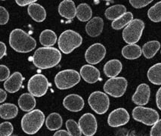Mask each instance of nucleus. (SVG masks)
I'll return each mask as SVG.
<instances>
[{"label": "nucleus", "instance_id": "nucleus-33", "mask_svg": "<svg viewBox=\"0 0 161 136\" xmlns=\"http://www.w3.org/2000/svg\"><path fill=\"white\" fill-rule=\"evenodd\" d=\"M66 128L67 132L71 136H82V131L79 124L74 120H67L66 121Z\"/></svg>", "mask_w": 161, "mask_h": 136}, {"label": "nucleus", "instance_id": "nucleus-17", "mask_svg": "<svg viewBox=\"0 0 161 136\" xmlns=\"http://www.w3.org/2000/svg\"><path fill=\"white\" fill-rule=\"evenodd\" d=\"M24 77L20 72H14L4 83V88L9 93H15L21 88Z\"/></svg>", "mask_w": 161, "mask_h": 136}, {"label": "nucleus", "instance_id": "nucleus-28", "mask_svg": "<svg viewBox=\"0 0 161 136\" xmlns=\"http://www.w3.org/2000/svg\"><path fill=\"white\" fill-rule=\"evenodd\" d=\"M92 16L91 6L87 3H81L76 7V18L81 22H89Z\"/></svg>", "mask_w": 161, "mask_h": 136}, {"label": "nucleus", "instance_id": "nucleus-9", "mask_svg": "<svg viewBox=\"0 0 161 136\" xmlns=\"http://www.w3.org/2000/svg\"><path fill=\"white\" fill-rule=\"evenodd\" d=\"M49 83L42 74H35L28 81L27 89L30 94L36 98L44 96L47 92Z\"/></svg>", "mask_w": 161, "mask_h": 136}, {"label": "nucleus", "instance_id": "nucleus-13", "mask_svg": "<svg viewBox=\"0 0 161 136\" xmlns=\"http://www.w3.org/2000/svg\"><path fill=\"white\" fill-rule=\"evenodd\" d=\"M130 120V113L125 108L119 107L114 110L108 117V124L110 127L117 128L127 124Z\"/></svg>", "mask_w": 161, "mask_h": 136}, {"label": "nucleus", "instance_id": "nucleus-7", "mask_svg": "<svg viewBox=\"0 0 161 136\" xmlns=\"http://www.w3.org/2000/svg\"><path fill=\"white\" fill-rule=\"evenodd\" d=\"M132 115L135 120L146 126H153L160 120V116L156 110L143 106L135 107L132 110Z\"/></svg>", "mask_w": 161, "mask_h": 136}, {"label": "nucleus", "instance_id": "nucleus-23", "mask_svg": "<svg viewBox=\"0 0 161 136\" xmlns=\"http://www.w3.org/2000/svg\"><path fill=\"white\" fill-rule=\"evenodd\" d=\"M122 55L123 57L128 60H135L141 57L142 49L139 46L136 44L127 45L122 48Z\"/></svg>", "mask_w": 161, "mask_h": 136}, {"label": "nucleus", "instance_id": "nucleus-37", "mask_svg": "<svg viewBox=\"0 0 161 136\" xmlns=\"http://www.w3.org/2000/svg\"><path fill=\"white\" fill-rule=\"evenodd\" d=\"M9 20V14L8 11L3 6L0 7V24L5 25Z\"/></svg>", "mask_w": 161, "mask_h": 136}, {"label": "nucleus", "instance_id": "nucleus-36", "mask_svg": "<svg viewBox=\"0 0 161 136\" xmlns=\"http://www.w3.org/2000/svg\"><path fill=\"white\" fill-rule=\"evenodd\" d=\"M0 81H6L10 77V70L5 65H0Z\"/></svg>", "mask_w": 161, "mask_h": 136}, {"label": "nucleus", "instance_id": "nucleus-27", "mask_svg": "<svg viewBox=\"0 0 161 136\" xmlns=\"http://www.w3.org/2000/svg\"><path fill=\"white\" fill-rule=\"evenodd\" d=\"M160 48V42L157 40L149 41L142 47V54L147 59H151L155 56Z\"/></svg>", "mask_w": 161, "mask_h": 136}, {"label": "nucleus", "instance_id": "nucleus-10", "mask_svg": "<svg viewBox=\"0 0 161 136\" xmlns=\"http://www.w3.org/2000/svg\"><path fill=\"white\" fill-rule=\"evenodd\" d=\"M128 82L124 77L110 78L104 85V91L106 94L114 97L120 98L126 93Z\"/></svg>", "mask_w": 161, "mask_h": 136}, {"label": "nucleus", "instance_id": "nucleus-5", "mask_svg": "<svg viewBox=\"0 0 161 136\" xmlns=\"http://www.w3.org/2000/svg\"><path fill=\"white\" fill-rule=\"evenodd\" d=\"M81 76L79 72L72 69L64 70L58 73L55 77L56 87L61 90L68 89L75 86L80 82Z\"/></svg>", "mask_w": 161, "mask_h": 136}, {"label": "nucleus", "instance_id": "nucleus-1", "mask_svg": "<svg viewBox=\"0 0 161 136\" xmlns=\"http://www.w3.org/2000/svg\"><path fill=\"white\" fill-rule=\"evenodd\" d=\"M61 60V52L52 47L39 48L32 57L33 64L42 70L54 68L59 64Z\"/></svg>", "mask_w": 161, "mask_h": 136}, {"label": "nucleus", "instance_id": "nucleus-6", "mask_svg": "<svg viewBox=\"0 0 161 136\" xmlns=\"http://www.w3.org/2000/svg\"><path fill=\"white\" fill-rule=\"evenodd\" d=\"M145 24L141 19H134L123 31V39L128 45L136 44L142 36Z\"/></svg>", "mask_w": 161, "mask_h": 136}, {"label": "nucleus", "instance_id": "nucleus-24", "mask_svg": "<svg viewBox=\"0 0 161 136\" xmlns=\"http://www.w3.org/2000/svg\"><path fill=\"white\" fill-rule=\"evenodd\" d=\"M18 108L15 104L11 103L3 104L0 106V117L3 120H11L18 116Z\"/></svg>", "mask_w": 161, "mask_h": 136}, {"label": "nucleus", "instance_id": "nucleus-2", "mask_svg": "<svg viewBox=\"0 0 161 136\" xmlns=\"http://www.w3.org/2000/svg\"><path fill=\"white\" fill-rule=\"evenodd\" d=\"M9 45L19 53H28L35 49L36 41L21 29H14L9 36Z\"/></svg>", "mask_w": 161, "mask_h": 136}, {"label": "nucleus", "instance_id": "nucleus-44", "mask_svg": "<svg viewBox=\"0 0 161 136\" xmlns=\"http://www.w3.org/2000/svg\"><path fill=\"white\" fill-rule=\"evenodd\" d=\"M7 98V93L3 89H0V103H3Z\"/></svg>", "mask_w": 161, "mask_h": 136}, {"label": "nucleus", "instance_id": "nucleus-41", "mask_svg": "<svg viewBox=\"0 0 161 136\" xmlns=\"http://www.w3.org/2000/svg\"><path fill=\"white\" fill-rule=\"evenodd\" d=\"M156 104L158 109L161 111V87L156 93Z\"/></svg>", "mask_w": 161, "mask_h": 136}, {"label": "nucleus", "instance_id": "nucleus-3", "mask_svg": "<svg viewBox=\"0 0 161 136\" xmlns=\"http://www.w3.org/2000/svg\"><path fill=\"white\" fill-rule=\"evenodd\" d=\"M45 114L40 110L36 109L26 113L21 120V128L27 135H34L43 126Z\"/></svg>", "mask_w": 161, "mask_h": 136}, {"label": "nucleus", "instance_id": "nucleus-45", "mask_svg": "<svg viewBox=\"0 0 161 136\" xmlns=\"http://www.w3.org/2000/svg\"><path fill=\"white\" fill-rule=\"evenodd\" d=\"M11 136H18V135H12Z\"/></svg>", "mask_w": 161, "mask_h": 136}, {"label": "nucleus", "instance_id": "nucleus-35", "mask_svg": "<svg viewBox=\"0 0 161 136\" xmlns=\"http://www.w3.org/2000/svg\"><path fill=\"white\" fill-rule=\"evenodd\" d=\"M152 0H130V3L135 8H142L152 3Z\"/></svg>", "mask_w": 161, "mask_h": 136}, {"label": "nucleus", "instance_id": "nucleus-16", "mask_svg": "<svg viewBox=\"0 0 161 136\" xmlns=\"http://www.w3.org/2000/svg\"><path fill=\"white\" fill-rule=\"evenodd\" d=\"M80 76L88 83L93 84L101 79V73L98 68L90 64L83 65L80 68Z\"/></svg>", "mask_w": 161, "mask_h": 136}, {"label": "nucleus", "instance_id": "nucleus-20", "mask_svg": "<svg viewBox=\"0 0 161 136\" xmlns=\"http://www.w3.org/2000/svg\"><path fill=\"white\" fill-rule=\"evenodd\" d=\"M123 69V64L117 59H112L106 63L104 66V73L106 76L114 78L120 73Z\"/></svg>", "mask_w": 161, "mask_h": 136}, {"label": "nucleus", "instance_id": "nucleus-8", "mask_svg": "<svg viewBox=\"0 0 161 136\" xmlns=\"http://www.w3.org/2000/svg\"><path fill=\"white\" fill-rule=\"evenodd\" d=\"M88 103L91 109L97 114H104L108 111L110 107L109 97L106 93L96 91L89 95Z\"/></svg>", "mask_w": 161, "mask_h": 136}, {"label": "nucleus", "instance_id": "nucleus-38", "mask_svg": "<svg viewBox=\"0 0 161 136\" xmlns=\"http://www.w3.org/2000/svg\"><path fill=\"white\" fill-rule=\"evenodd\" d=\"M150 136H161V119L151 127Z\"/></svg>", "mask_w": 161, "mask_h": 136}, {"label": "nucleus", "instance_id": "nucleus-30", "mask_svg": "<svg viewBox=\"0 0 161 136\" xmlns=\"http://www.w3.org/2000/svg\"><path fill=\"white\" fill-rule=\"evenodd\" d=\"M147 76L152 84L161 85V63H157L151 66L147 70Z\"/></svg>", "mask_w": 161, "mask_h": 136}, {"label": "nucleus", "instance_id": "nucleus-4", "mask_svg": "<svg viewBox=\"0 0 161 136\" xmlns=\"http://www.w3.org/2000/svg\"><path fill=\"white\" fill-rule=\"evenodd\" d=\"M83 43V37L76 31L67 30L60 35L58 44L64 54H70Z\"/></svg>", "mask_w": 161, "mask_h": 136}, {"label": "nucleus", "instance_id": "nucleus-39", "mask_svg": "<svg viewBox=\"0 0 161 136\" xmlns=\"http://www.w3.org/2000/svg\"><path fill=\"white\" fill-rule=\"evenodd\" d=\"M117 136H143L141 135H138V133H136L135 131H130V130L127 129H121V131H119V133L118 134Z\"/></svg>", "mask_w": 161, "mask_h": 136}, {"label": "nucleus", "instance_id": "nucleus-21", "mask_svg": "<svg viewBox=\"0 0 161 136\" xmlns=\"http://www.w3.org/2000/svg\"><path fill=\"white\" fill-rule=\"evenodd\" d=\"M18 103L19 107L24 112H31L33 111L36 105V101L34 96L32 95L31 94L24 93L19 97Z\"/></svg>", "mask_w": 161, "mask_h": 136}, {"label": "nucleus", "instance_id": "nucleus-18", "mask_svg": "<svg viewBox=\"0 0 161 136\" xmlns=\"http://www.w3.org/2000/svg\"><path fill=\"white\" fill-rule=\"evenodd\" d=\"M104 29V20L100 17H95L88 22L86 26V32L89 36H100Z\"/></svg>", "mask_w": 161, "mask_h": 136}, {"label": "nucleus", "instance_id": "nucleus-22", "mask_svg": "<svg viewBox=\"0 0 161 136\" xmlns=\"http://www.w3.org/2000/svg\"><path fill=\"white\" fill-rule=\"evenodd\" d=\"M27 12L31 18L36 22L44 21L46 18V9L38 3H33L28 6Z\"/></svg>", "mask_w": 161, "mask_h": 136}, {"label": "nucleus", "instance_id": "nucleus-11", "mask_svg": "<svg viewBox=\"0 0 161 136\" xmlns=\"http://www.w3.org/2000/svg\"><path fill=\"white\" fill-rule=\"evenodd\" d=\"M79 126L85 136H93L98 129V122L92 113H86L79 120Z\"/></svg>", "mask_w": 161, "mask_h": 136}, {"label": "nucleus", "instance_id": "nucleus-40", "mask_svg": "<svg viewBox=\"0 0 161 136\" xmlns=\"http://www.w3.org/2000/svg\"><path fill=\"white\" fill-rule=\"evenodd\" d=\"M36 3V0H16V3L19 6H26L31 5Z\"/></svg>", "mask_w": 161, "mask_h": 136}, {"label": "nucleus", "instance_id": "nucleus-42", "mask_svg": "<svg viewBox=\"0 0 161 136\" xmlns=\"http://www.w3.org/2000/svg\"><path fill=\"white\" fill-rule=\"evenodd\" d=\"M7 48L5 44L3 42H0V58H3L5 55H6Z\"/></svg>", "mask_w": 161, "mask_h": 136}, {"label": "nucleus", "instance_id": "nucleus-34", "mask_svg": "<svg viewBox=\"0 0 161 136\" xmlns=\"http://www.w3.org/2000/svg\"><path fill=\"white\" fill-rule=\"evenodd\" d=\"M14 127L10 122H3L0 125V136H11Z\"/></svg>", "mask_w": 161, "mask_h": 136}, {"label": "nucleus", "instance_id": "nucleus-29", "mask_svg": "<svg viewBox=\"0 0 161 136\" xmlns=\"http://www.w3.org/2000/svg\"><path fill=\"white\" fill-rule=\"evenodd\" d=\"M57 35L51 30H45L39 36V42L45 47H52L57 42Z\"/></svg>", "mask_w": 161, "mask_h": 136}, {"label": "nucleus", "instance_id": "nucleus-12", "mask_svg": "<svg viewBox=\"0 0 161 136\" xmlns=\"http://www.w3.org/2000/svg\"><path fill=\"white\" fill-rule=\"evenodd\" d=\"M106 48L101 43H95L87 48L85 59L88 64H97L100 63L106 55Z\"/></svg>", "mask_w": 161, "mask_h": 136}, {"label": "nucleus", "instance_id": "nucleus-26", "mask_svg": "<svg viewBox=\"0 0 161 136\" xmlns=\"http://www.w3.org/2000/svg\"><path fill=\"white\" fill-rule=\"evenodd\" d=\"M62 117L58 113H50L46 120V126L50 131H58L62 126Z\"/></svg>", "mask_w": 161, "mask_h": 136}, {"label": "nucleus", "instance_id": "nucleus-43", "mask_svg": "<svg viewBox=\"0 0 161 136\" xmlns=\"http://www.w3.org/2000/svg\"><path fill=\"white\" fill-rule=\"evenodd\" d=\"M53 136H71L68 132L66 131V130L61 129L58 130L57 132L54 134Z\"/></svg>", "mask_w": 161, "mask_h": 136}, {"label": "nucleus", "instance_id": "nucleus-32", "mask_svg": "<svg viewBox=\"0 0 161 136\" xmlns=\"http://www.w3.org/2000/svg\"><path fill=\"white\" fill-rule=\"evenodd\" d=\"M147 17L154 23L161 22V1L157 3L147 11Z\"/></svg>", "mask_w": 161, "mask_h": 136}, {"label": "nucleus", "instance_id": "nucleus-15", "mask_svg": "<svg viewBox=\"0 0 161 136\" xmlns=\"http://www.w3.org/2000/svg\"><path fill=\"white\" fill-rule=\"evenodd\" d=\"M63 105L70 112H80L83 109L85 101L79 95L70 94L64 98Z\"/></svg>", "mask_w": 161, "mask_h": 136}, {"label": "nucleus", "instance_id": "nucleus-25", "mask_svg": "<svg viewBox=\"0 0 161 136\" xmlns=\"http://www.w3.org/2000/svg\"><path fill=\"white\" fill-rule=\"evenodd\" d=\"M125 13H126V6L123 5L117 4L107 8L105 12H104V15L108 20L114 21V20H117L121 16H123Z\"/></svg>", "mask_w": 161, "mask_h": 136}, {"label": "nucleus", "instance_id": "nucleus-46", "mask_svg": "<svg viewBox=\"0 0 161 136\" xmlns=\"http://www.w3.org/2000/svg\"><path fill=\"white\" fill-rule=\"evenodd\" d=\"M160 54H161V51H160Z\"/></svg>", "mask_w": 161, "mask_h": 136}, {"label": "nucleus", "instance_id": "nucleus-31", "mask_svg": "<svg viewBox=\"0 0 161 136\" xmlns=\"http://www.w3.org/2000/svg\"><path fill=\"white\" fill-rule=\"evenodd\" d=\"M133 20V14H132V13L128 12L125 13L123 16H121L118 19L114 20L111 24V27L114 30H119L127 27Z\"/></svg>", "mask_w": 161, "mask_h": 136}, {"label": "nucleus", "instance_id": "nucleus-14", "mask_svg": "<svg viewBox=\"0 0 161 136\" xmlns=\"http://www.w3.org/2000/svg\"><path fill=\"white\" fill-rule=\"evenodd\" d=\"M151 96V89L146 83H142L136 89L132 97V101L138 106H145L149 102Z\"/></svg>", "mask_w": 161, "mask_h": 136}, {"label": "nucleus", "instance_id": "nucleus-19", "mask_svg": "<svg viewBox=\"0 0 161 136\" xmlns=\"http://www.w3.org/2000/svg\"><path fill=\"white\" fill-rule=\"evenodd\" d=\"M59 14L68 20L74 19L76 17V7L74 2L71 0H64L58 6Z\"/></svg>", "mask_w": 161, "mask_h": 136}]
</instances>
